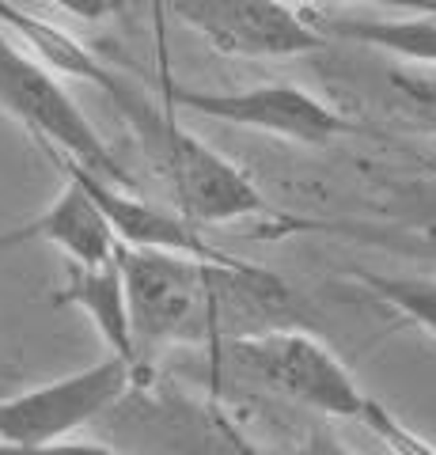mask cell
Instances as JSON below:
<instances>
[{"instance_id": "obj_16", "label": "cell", "mask_w": 436, "mask_h": 455, "mask_svg": "<svg viewBox=\"0 0 436 455\" xmlns=\"http://www.w3.org/2000/svg\"><path fill=\"white\" fill-rule=\"evenodd\" d=\"M289 455H353L342 440H337L330 429H322V425H315V429H307V436L300 440L297 448H292Z\"/></svg>"}, {"instance_id": "obj_9", "label": "cell", "mask_w": 436, "mask_h": 455, "mask_svg": "<svg viewBox=\"0 0 436 455\" xmlns=\"http://www.w3.org/2000/svg\"><path fill=\"white\" fill-rule=\"evenodd\" d=\"M58 304L76 307L95 326V334L107 341V349L137 368L140 353H137L130 296H125V277H122L118 259L107 266H73L65 289L58 292Z\"/></svg>"}, {"instance_id": "obj_14", "label": "cell", "mask_w": 436, "mask_h": 455, "mask_svg": "<svg viewBox=\"0 0 436 455\" xmlns=\"http://www.w3.org/2000/svg\"><path fill=\"white\" fill-rule=\"evenodd\" d=\"M0 455H122L95 440H50V444H0Z\"/></svg>"}, {"instance_id": "obj_8", "label": "cell", "mask_w": 436, "mask_h": 455, "mask_svg": "<svg viewBox=\"0 0 436 455\" xmlns=\"http://www.w3.org/2000/svg\"><path fill=\"white\" fill-rule=\"evenodd\" d=\"M20 243H50L73 266H107L122 251L99 202L73 175H65L61 194L38 217L0 232V247H20Z\"/></svg>"}, {"instance_id": "obj_12", "label": "cell", "mask_w": 436, "mask_h": 455, "mask_svg": "<svg viewBox=\"0 0 436 455\" xmlns=\"http://www.w3.org/2000/svg\"><path fill=\"white\" fill-rule=\"evenodd\" d=\"M361 425L372 436L384 440V448L391 455H436L432 440H425L417 429H410L395 410H387L384 403H376V398H369V406H364V414H361Z\"/></svg>"}, {"instance_id": "obj_13", "label": "cell", "mask_w": 436, "mask_h": 455, "mask_svg": "<svg viewBox=\"0 0 436 455\" xmlns=\"http://www.w3.org/2000/svg\"><path fill=\"white\" fill-rule=\"evenodd\" d=\"M391 88L436 133V68H414V65L391 68Z\"/></svg>"}, {"instance_id": "obj_17", "label": "cell", "mask_w": 436, "mask_h": 455, "mask_svg": "<svg viewBox=\"0 0 436 455\" xmlns=\"http://www.w3.org/2000/svg\"><path fill=\"white\" fill-rule=\"evenodd\" d=\"M46 4L61 8V12H68V16H76V20H88V23L103 20L110 12V0H46Z\"/></svg>"}, {"instance_id": "obj_10", "label": "cell", "mask_w": 436, "mask_h": 455, "mask_svg": "<svg viewBox=\"0 0 436 455\" xmlns=\"http://www.w3.org/2000/svg\"><path fill=\"white\" fill-rule=\"evenodd\" d=\"M327 38L357 42L379 53H391L414 68H436V16L402 20H330L319 27Z\"/></svg>"}, {"instance_id": "obj_4", "label": "cell", "mask_w": 436, "mask_h": 455, "mask_svg": "<svg viewBox=\"0 0 436 455\" xmlns=\"http://www.w3.org/2000/svg\"><path fill=\"white\" fill-rule=\"evenodd\" d=\"M167 107L307 148H322L353 130V122L342 110L330 107L327 99L297 88V84H255V88L239 92L167 88Z\"/></svg>"}, {"instance_id": "obj_6", "label": "cell", "mask_w": 436, "mask_h": 455, "mask_svg": "<svg viewBox=\"0 0 436 455\" xmlns=\"http://www.w3.org/2000/svg\"><path fill=\"white\" fill-rule=\"evenodd\" d=\"M171 8L224 57L277 61L327 46V35L304 20L292 0H171Z\"/></svg>"}, {"instance_id": "obj_11", "label": "cell", "mask_w": 436, "mask_h": 455, "mask_svg": "<svg viewBox=\"0 0 436 455\" xmlns=\"http://www.w3.org/2000/svg\"><path fill=\"white\" fill-rule=\"evenodd\" d=\"M357 281L369 289L376 300H384L395 315H402L410 326L436 338V281L429 277H391V274H357Z\"/></svg>"}, {"instance_id": "obj_3", "label": "cell", "mask_w": 436, "mask_h": 455, "mask_svg": "<svg viewBox=\"0 0 436 455\" xmlns=\"http://www.w3.org/2000/svg\"><path fill=\"white\" fill-rule=\"evenodd\" d=\"M224 349L235 368H243L247 376H255L281 398L322 418L361 421L372 398L361 391L345 361L307 326H273V331L258 334H239L224 341Z\"/></svg>"}, {"instance_id": "obj_7", "label": "cell", "mask_w": 436, "mask_h": 455, "mask_svg": "<svg viewBox=\"0 0 436 455\" xmlns=\"http://www.w3.org/2000/svg\"><path fill=\"white\" fill-rule=\"evenodd\" d=\"M50 160L61 164V175H73L76 182L88 187V194L99 202L103 217L115 228L118 243L122 247H137V251H171V254H186V259H202V262H224V266H235L239 259L224 254L220 247H213L205 239V232L198 224H190L182 212L171 209H160L137 197L130 187H118V182H107L91 171H83L76 160L58 152H46Z\"/></svg>"}, {"instance_id": "obj_15", "label": "cell", "mask_w": 436, "mask_h": 455, "mask_svg": "<svg viewBox=\"0 0 436 455\" xmlns=\"http://www.w3.org/2000/svg\"><path fill=\"white\" fill-rule=\"evenodd\" d=\"M304 4H334V8H384L399 16H436V0H304Z\"/></svg>"}, {"instance_id": "obj_1", "label": "cell", "mask_w": 436, "mask_h": 455, "mask_svg": "<svg viewBox=\"0 0 436 455\" xmlns=\"http://www.w3.org/2000/svg\"><path fill=\"white\" fill-rule=\"evenodd\" d=\"M76 76L88 80L91 88H99L115 103L122 122L137 137L145 160L163 179L175 212H182L190 224L213 228V224L250 220V217L281 220V212L266 202L262 190L247 179V171H239L209 140L190 133L186 125H178L167 107L152 103L133 84H125L118 73H110L95 53H88V61L80 65Z\"/></svg>"}, {"instance_id": "obj_5", "label": "cell", "mask_w": 436, "mask_h": 455, "mask_svg": "<svg viewBox=\"0 0 436 455\" xmlns=\"http://www.w3.org/2000/svg\"><path fill=\"white\" fill-rule=\"evenodd\" d=\"M133 387V364L103 357L53 383H38L0 398V444H50L68 440L88 421L118 406Z\"/></svg>"}, {"instance_id": "obj_2", "label": "cell", "mask_w": 436, "mask_h": 455, "mask_svg": "<svg viewBox=\"0 0 436 455\" xmlns=\"http://www.w3.org/2000/svg\"><path fill=\"white\" fill-rule=\"evenodd\" d=\"M0 110L20 122L46 152L68 156L91 175L137 190L133 175L107 148L99 130L83 118L73 95L61 88L58 73L42 57L27 53L4 23H0Z\"/></svg>"}]
</instances>
